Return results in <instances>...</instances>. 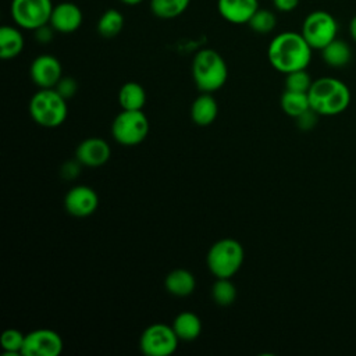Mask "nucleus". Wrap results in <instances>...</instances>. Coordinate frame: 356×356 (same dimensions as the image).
I'll return each instance as SVG.
<instances>
[{"label": "nucleus", "mask_w": 356, "mask_h": 356, "mask_svg": "<svg viewBox=\"0 0 356 356\" xmlns=\"http://www.w3.org/2000/svg\"><path fill=\"white\" fill-rule=\"evenodd\" d=\"M312 50L300 32L285 31L271 39L267 58L274 70L286 75L292 71L306 70L312 60Z\"/></svg>", "instance_id": "obj_1"}, {"label": "nucleus", "mask_w": 356, "mask_h": 356, "mask_svg": "<svg viewBox=\"0 0 356 356\" xmlns=\"http://www.w3.org/2000/svg\"><path fill=\"white\" fill-rule=\"evenodd\" d=\"M307 95L310 107L318 115L341 114L350 103L349 88L332 76H321L313 81Z\"/></svg>", "instance_id": "obj_2"}, {"label": "nucleus", "mask_w": 356, "mask_h": 356, "mask_svg": "<svg viewBox=\"0 0 356 356\" xmlns=\"http://www.w3.org/2000/svg\"><path fill=\"white\" fill-rule=\"evenodd\" d=\"M192 76L200 92L213 93L221 89L227 82V63L218 51L213 49H202L193 57Z\"/></svg>", "instance_id": "obj_3"}, {"label": "nucleus", "mask_w": 356, "mask_h": 356, "mask_svg": "<svg viewBox=\"0 0 356 356\" xmlns=\"http://www.w3.org/2000/svg\"><path fill=\"white\" fill-rule=\"evenodd\" d=\"M29 115L40 127L56 128L68 115L67 100L54 89H40L29 100Z\"/></svg>", "instance_id": "obj_4"}, {"label": "nucleus", "mask_w": 356, "mask_h": 356, "mask_svg": "<svg viewBox=\"0 0 356 356\" xmlns=\"http://www.w3.org/2000/svg\"><path fill=\"white\" fill-rule=\"evenodd\" d=\"M243 260L245 250L242 245L232 238L214 242L206 256L207 268L216 278L234 277L242 267Z\"/></svg>", "instance_id": "obj_5"}, {"label": "nucleus", "mask_w": 356, "mask_h": 356, "mask_svg": "<svg viewBox=\"0 0 356 356\" xmlns=\"http://www.w3.org/2000/svg\"><path fill=\"white\" fill-rule=\"evenodd\" d=\"M115 142L122 146H136L149 134V120L142 110H122L111 124Z\"/></svg>", "instance_id": "obj_6"}, {"label": "nucleus", "mask_w": 356, "mask_h": 356, "mask_svg": "<svg viewBox=\"0 0 356 356\" xmlns=\"http://www.w3.org/2000/svg\"><path fill=\"white\" fill-rule=\"evenodd\" d=\"M300 33L312 49L321 50L330 42L337 39L338 24L332 14L323 10L312 11L302 24Z\"/></svg>", "instance_id": "obj_7"}, {"label": "nucleus", "mask_w": 356, "mask_h": 356, "mask_svg": "<svg viewBox=\"0 0 356 356\" xmlns=\"http://www.w3.org/2000/svg\"><path fill=\"white\" fill-rule=\"evenodd\" d=\"M53 7L51 0H11L10 13L17 26L35 31L49 24Z\"/></svg>", "instance_id": "obj_8"}, {"label": "nucleus", "mask_w": 356, "mask_h": 356, "mask_svg": "<svg viewBox=\"0 0 356 356\" xmlns=\"http://www.w3.org/2000/svg\"><path fill=\"white\" fill-rule=\"evenodd\" d=\"M178 341L179 338L172 327L163 323H154L142 332L139 348L146 356H170L177 350Z\"/></svg>", "instance_id": "obj_9"}, {"label": "nucleus", "mask_w": 356, "mask_h": 356, "mask_svg": "<svg viewBox=\"0 0 356 356\" xmlns=\"http://www.w3.org/2000/svg\"><path fill=\"white\" fill-rule=\"evenodd\" d=\"M63 350V339L50 328H38L25 334L22 356H58Z\"/></svg>", "instance_id": "obj_10"}, {"label": "nucleus", "mask_w": 356, "mask_h": 356, "mask_svg": "<svg viewBox=\"0 0 356 356\" xmlns=\"http://www.w3.org/2000/svg\"><path fill=\"white\" fill-rule=\"evenodd\" d=\"M29 76L40 89L54 88L63 76V68L57 57L51 54H40L31 63Z\"/></svg>", "instance_id": "obj_11"}, {"label": "nucleus", "mask_w": 356, "mask_h": 356, "mask_svg": "<svg viewBox=\"0 0 356 356\" xmlns=\"http://www.w3.org/2000/svg\"><path fill=\"white\" fill-rule=\"evenodd\" d=\"M99 206L97 193L88 185L72 186L64 196V207L74 217H88Z\"/></svg>", "instance_id": "obj_12"}, {"label": "nucleus", "mask_w": 356, "mask_h": 356, "mask_svg": "<svg viewBox=\"0 0 356 356\" xmlns=\"http://www.w3.org/2000/svg\"><path fill=\"white\" fill-rule=\"evenodd\" d=\"M111 156L110 145L102 138H88L75 149V159L85 167H102Z\"/></svg>", "instance_id": "obj_13"}, {"label": "nucleus", "mask_w": 356, "mask_h": 356, "mask_svg": "<svg viewBox=\"0 0 356 356\" xmlns=\"http://www.w3.org/2000/svg\"><path fill=\"white\" fill-rule=\"evenodd\" d=\"M83 14L78 4L72 1H61L53 7L49 24L60 33H72L82 25Z\"/></svg>", "instance_id": "obj_14"}, {"label": "nucleus", "mask_w": 356, "mask_h": 356, "mask_svg": "<svg viewBox=\"0 0 356 356\" xmlns=\"http://www.w3.org/2000/svg\"><path fill=\"white\" fill-rule=\"evenodd\" d=\"M217 10L222 19L242 25L259 10V0H217Z\"/></svg>", "instance_id": "obj_15"}, {"label": "nucleus", "mask_w": 356, "mask_h": 356, "mask_svg": "<svg viewBox=\"0 0 356 356\" xmlns=\"http://www.w3.org/2000/svg\"><path fill=\"white\" fill-rule=\"evenodd\" d=\"M218 113V106L211 93L199 95L191 106V118L199 127H207L214 122Z\"/></svg>", "instance_id": "obj_16"}, {"label": "nucleus", "mask_w": 356, "mask_h": 356, "mask_svg": "<svg viewBox=\"0 0 356 356\" xmlns=\"http://www.w3.org/2000/svg\"><path fill=\"white\" fill-rule=\"evenodd\" d=\"M164 286L168 293L184 298L195 291L196 280L191 271L185 268H175L165 275Z\"/></svg>", "instance_id": "obj_17"}, {"label": "nucleus", "mask_w": 356, "mask_h": 356, "mask_svg": "<svg viewBox=\"0 0 356 356\" xmlns=\"http://www.w3.org/2000/svg\"><path fill=\"white\" fill-rule=\"evenodd\" d=\"M25 39L19 26L3 25L0 28V57L3 60L15 58L24 50Z\"/></svg>", "instance_id": "obj_18"}, {"label": "nucleus", "mask_w": 356, "mask_h": 356, "mask_svg": "<svg viewBox=\"0 0 356 356\" xmlns=\"http://www.w3.org/2000/svg\"><path fill=\"white\" fill-rule=\"evenodd\" d=\"M171 327L181 341H193L202 332V320L193 312H181Z\"/></svg>", "instance_id": "obj_19"}, {"label": "nucleus", "mask_w": 356, "mask_h": 356, "mask_svg": "<svg viewBox=\"0 0 356 356\" xmlns=\"http://www.w3.org/2000/svg\"><path fill=\"white\" fill-rule=\"evenodd\" d=\"M118 104L122 110H142L146 104V92L138 82H127L118 90Z\"/></svg>", "instance_id": "obj_20"}, {"label": "nucleus", "mask_w": 356, "mask_h": 356, "mask_svg": "<svg viewBox=\"0 0 356 356\" xmlns=\"http://www.w3.org/2000/svg\"><path fill=\"white\" fill-rule=\"evenodd\" d=\"M321 57L330 67L341 68L350 61L352 50L346 42L337 38L321 49Z\"/></svg>", "instance_id": "obj_21"}, {"label": "nucleus", "mask_w": 356, "mask_h": 356, "mask_svg": "<svg viewBox=\"0 0 356 356\" xmlns=\"http://www.w3.org/2000/svg\"><path fill=\"white\" fill-rule=\"evenodd\" d=\"M191 0H150V11L160 19L179 17L189 7Z\"/></svg>", "instance_id": "obj_22"}, {"label": "nucleus", "mask_w": 356, "mask_h": 356, "mask_svg": "<svg viewBox=\"0 0 356 356\" xmlns=\"http://www.w3.org/2000/svg\"><path fill=\"white\" fill-rule=\"evenodd\" d=\"M281 108L286 115L296 118L309 108H312L309 95L305 92H293L285 89V92L281 96Z\"/></svg>", "instance_id": "obj_23"}, {"label": "nucleus", "mask_w": 356, "mask_h": 356, "mask_svg": "<svg viewBox=\"0 0 356 356\" xmlns=\"http://www.w3.org/2000/svg\"><path fill=\"white\" fill-rule=\"evenodd\" d=\"M96 28L100 36L106 39L115 38L124 28V15L115 8H108L100 15Z\"/></svg>", "instance_id": "obj_24"}, {"label": "nucleus", "mask_w": 356, "mask_h": 356, "mask_svg": "<svg viewBox=\"0 0 356 356\" xmlns=\"http://www.w3.org/2000/svg\"><path fill=\"white\" fill-rule=\"evenodd\" d=\"M211 296L218 306H229L236 299V288L229 278H217L211 288Z\"/></svg>", "instance_id": "obj_25"}, {"label": "nucleus", "mask_w": 356, "mask_h": 356, "mask_svg": "<svg viewBox=\"0 0 356 356\" xmlns=\"http://www.w3.org/2000/svg\"><path fill=\"white\" fill-rule=\"evenodd\" d=\"M248 25L256 33H260V35L270 33L277 26V17L271 10L259 7V10L249 19Z\"/></svg>", "instance_id": "obj_26"}, {"label": "nucleus", "mask_w": 356, "mask_h": 356, "mask_svg": "<svg viewBox=\"0 0 356 356\" xmlns=\"http://www.w3.org/2000/svg\"><path fill=\"white\" fill-rule=\"evenodd\" d=\"M25 341V334L17 328H7L0 335V346L6 356L21 355L22 345Z\"/></svg>", "instance_id": "obj_27"}, {"label": "nucleus", "mask_w": 356, "mask_h": 356, "mask_svg": "<svg viewBox=\"0 0 356 356\" xmlns=\"http://www.w3.org/2000/svg\"><path fill=\"white\" fill-rule=\"evenodd\" d=\"M313 81L306 70H298L286 74L285 76V89L293 92H305L307 93Z\"/></svg>", "instance_id": "obj_28"}, {"label": "nucleus", "mask_w": 356, "mask_h": 356, "mask_svg": "<svg viewBox=\"0 0 356 356\" xmlns=\"http://www.w3.org/2000/svg\"><path fill=\"white\" fill-rule=\"evenodd\" d=\"M54 89L65 99H71L76 90H78V83L74 78L71 76H61V79L57 82V85L54 86Z\"/></svg>", "instance_id": "obj_29"}, {"label": "nucleus", "mask_w": 356, "mask_h": 356, "mask_svg": "<svg viewBox=\"0 0 356 356\" xmlns=\"http://www.w3.org/2000/svg\"><path fill=\"white\" fill-rule=\"evenodd\" d=\"M317 117H318V114L313 108H309L307 111H305L303 114L296 117V124L300 129L307 131V129H312L316 125Z\"/></svg>", "instance_id": "obj_30"}, {"label": "nucleus", "mask_w": 356, "mask_h": 356, "mask_svg": "<svg viewBox=\"0 0 356 356\" xmlns=\"http://www.w3.org/2000/svg\"><path fill=\"white\" fill-rule=\"evenodd\" d=\"M54 28L50 25V24H46V25H42L40 28L35 29V38L39 43L42 44H47L51 42L53 39V35H54Z\"/></svg>", "instance_id": "obj_31"}, {"label": "nucleus", "mask_w": 356, "mask_h": 356, "mask_svg": "<svg viewBox=\"0 0 356 356\" xmlns=\"http://www.w3.org/2000/svg\"><path fill=\"white\" fill-rule=\"evenodd\" d=\"M299 1L300 0H273V6L281 13H289L299 6Z\"/></svg>", "instance_id": "obj_32"}, {"label": "nucleus", "mask_w": 356, "mask_h": 356, "mask_svg": "<svg viewBox=\"0 0 356 356\" xmlns=\"http://www.w3.org/2000/svg\"><path fill=\"white\" fill-rule=\"evenodd\" d=\"M349 33H350L352 39L356 42V15L349 22Z\"/></svg>", "instance_id": "obj_33"}, {"label": "nucleus", "mask_w": 356, "mask_h": 356, "mask_svg": "<svg viewBox=\"0 0 356 356\" xmlns=\"http://www.w3.org/2000/svg\"><path fill=\"white\" fill-rule=\"evenodd\" d=\"M120 1L127 6H136V4H140L143 0H120Z\"/></svg>", "instance_id": "obj_34"}]
</instances>
